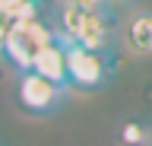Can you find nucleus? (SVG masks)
I'll return each instance as SVG.
<instances>
[{"instance_id":"obj_10","label":"nucleus","mask_w":152,"mask_h":146,"mask_svg":"<svg viewBox=\"0 0 152 146\" xmlns=\"http://www.w3.org/2000/svg\"><path fill=\"white\" fill-rule=\"evenodd\" d=\"M114 3H130V0H114Z\"/></svg>"},{"instance_id":"obj_3","label":"nucleus","mask_w":152,"mask_h":146,"mask_svg":"<svg viewBox=\"0 0 152 146\" xmlns=\"http://www.w3.org/2000/svg\"><path fill=\"white\" fill-rule=\"evenodd\" d=\"M54 41V26L51 19L38 16V19H19L7 29V41H3V60L10 67L19 70H32L35 57Z\"/></svg>"},{"instance_id":"obj_4","label":"nucleus","mask_w":152,"mask_h":146,"mask_svg":"<svg viewBox=\"0 0 152 146\" xmlns=\"http://www.w3.org/2000/svg\"><path fill=\"white\" fill-rule=\"evenodd\" d=\"M66 95H70L66 86L51 83L38 70H19L16 73V105H19V111H26L32 117L57 114L64 108Z\"/></svg>"},{"instance_id":"obj_8","label":"nucleus","mask_w":152,"mask_h":146,"mask_svg":"<svg viewBox=\"0 0 152 146\" xmlns=\"http://www.w3.org/2000/svg\"><path fill=\"white\" fill-rule=\"evenodd\" d=\"M66 3H73V7H89V10H95V7H108V3H114V0H66Z\"/></svg>"},{"instance_id":"obj_2","label":"nucleus","mask_w":152,"mask_h":146,"mask_svg":"<svg viewBox=\"0 0 152 146\" xmlns=\"http://www.w3.org/2000/svg\"><path fill=\"white\" fill-rule=\"evenodd\" d=\"M66 48V83L73 92H95L111 83L114 76V48L111 51H95V48H83L73 41H60Z\"/></svg>"},{"instance_id":"obj_5","label":"nucleus","mask_w":152,"mask_h":146,"mask_svg":"<svg viewBox=\"0 0 152 146\" xmlns=\"http://www.w3.org/2000/svg\"><path fill=\"white\" fill-rule=\"evenodd\" d=\"M117 41L133 57H152V10H136L121 22Z\"/></svg>"},{"instance_id":"obj_11","label":"nucleus","mask_w":152,"mask_h":146,"mask_svg":"<svg viewBox=\"0 0 152 146\" xmlns=\"http://www.w3.org/2000/svg\"><path fill=\"white\" fill-rule=\"evenodd\" d=\"M146 146H152V140H149V143H146Z\"/></svg>"},{"instance_id":"obj_6","label":"nucleus","mask_w":152,"mask_h":146,"mask_svg":"<svg viewBox=\"0 0 152 146\" xmlns=\"http://www.w3.org/2000/svg\"><path fill=\"white\" fill-rule=\"evenodd\" d=\"M32 70H38L41 76H48L51 83H57V86H66V89H70V83H66V48L57 38L35 57ZM70 92H73V89H70Z\"/></svg>"},{"instance_id":"obj_9","label":"nucleus","mask_w":152,"mask_h":146,"mask_svg":"<svg viewBox=\"0 0 152 146\" xmlns=\"http://www.w3.org/2000/svg\"><path fill=\"white\" fill-rule=\"evenodd\" d=\"M7 22H3V16H0V57H3V41H7Z\"/></svg>"},{"instance_id":"obj_1","label":"nucleus","mask_w":152,"mask_h":146,"mask_svg":"<svg viewBox=\"0 0 152 146\" xmlns=\"http://www.w3.org/2000/svg\"><path fill=\"white\" fill-rule=\"evenodd\" d=\"M51 26L57 41H73L95 51H111L121 29L114 16V3L89 10V7H73L66 0H57L51 7Z\"/></svg>"},{"instance_id":"obj_7","label":"nucleus","mask_w":152,"mask_h":146,"mask_svg":"<svg viewBox=\"0 0 152 146\" xmlns=\"http://www.w3.org/2000/svg\"><path fill=\"white\" fill-rule=\"evenodd\" d=\"M152 140V127L146 121H136V117H127L117 127V143L121 146H146Z\"/></svg>"}]
</instances>
